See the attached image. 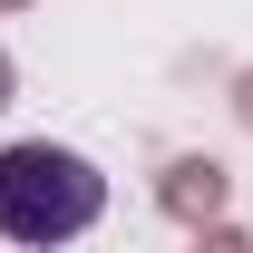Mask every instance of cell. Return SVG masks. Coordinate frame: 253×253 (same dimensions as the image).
Returning <instances> with one entry per match:
<instances>
[{
	"label": "cell",
	"instance_id": "cell-1",
	"mask_svg": "<svg viewBox=\"0 0 253 253\" xmlns=\"http://www.w3.org/2000/svg\"><path fill=\"white\" fill-rule=\"evenodd\" d=\"M107 214V175H97L78 146H0V234L10 244H68Z\"/></svg>",
	"mask_w": 253,
	"mask_h": 253
}]
</instances>
